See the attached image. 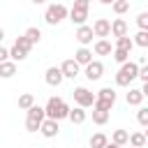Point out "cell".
Returning <instances> with one entry per match:
<instances>
[{
    "label": "cell",
    "mask_w": 148,
    "mask_h": 148,
    "mask_svg": "<svg viewBox=\"0 0 148 148\" xmlns=\"http://www.w3.org/2000/svg\"><path fill=\"white\" fill-rule=\"evenodd\" d=\"M44 109H46V118H51V120H62V118H69V113H72V109L60 97H49Z\"/></svg>",
    "instance_id": "obj_1"
},
{
    "label": "cell",
    "mask_w": 148,
    "mask_h": 148,
    "mask_svg": "<svg viewBox=\"0 0 148 148\" xmlns=\"http://www.w3.org/2000/svg\"><path fill=\"white\" fill-rule=\"evenodd\" d=\"M88 9H90V2L88 0H76L74 7L69 9V21L76 23L79 28L86 25V18H88Z\"/></svg>",
    "instance_id": "obj_3"
},
{
    "label": "cell",
    "mask_w": 148,
    "mask_h": 148,
    "mask_svg": "<svg viewBox=\"0 0 148 148\" xmlns=\"http://www.w3.org/2000/svg\"><path fill=\"white\" fill-rule=\"evenodd\" d=\"M106 146H109L106 134L97 132V134H92V136H90V148H106Z\"/></svg>",
    "instance_id": "obj_21"
},
{
    "label": "cell",
    "mask_w": 148,
    "mask_h": 148,
    "mask_svg": "<svg viewBox=\"0 0 148 148\" xmlns=\"http://www.w3.org/2000/svg\"><path fill=\"white\" fill-rule=\"evenodd\" d=\"M92 51H95L97 56H111L116 49L111 46V42H106V39H97V42H95V46H92Z\"/></svg>",
    "instance_id": "obj_14"
},
{
    "label": "cell",
    "mask_w": 148,
    "mask_h": 148,
    "mask_svg": "<svg viewBox=\"0 0 148 148\" xmlns=\"http://www.w3.org/2000/svg\"><path fill=\"white\" fill-rule=\"evenodd\" d=\"M74 60H76L79 65H86V67H88V65L92 62V51H90V49H86V46H81V49L74 53Z\"/></svg>",
    "instance_id": "obj_15"
},
{
    "label": "cell",
    "mask_w": 148,
    "mask_h": 148,
    "mask_svg": "<svg viewBox=\"0 0 148 148\" xmlns=\"http://www.w3.org/2000/svg\"><path fill=\"white\" fill-rule=\"evenodd\" d=\"M92 37H95L92 25H81V28L76 30V39H79V44H83V46H88V44L92 42Z\"/></svg>",
    "instance_id": "obj_13"
},
{
    "label": "cell",
    "mask_w": 148,
    "mask_h": 148,
    "mask_svg": "<svg viewBox=\"0 0 148 148\" xmlns=\"http://www.w3.org/2000/svg\"><path fill=\"white\" fill-rule=\"evenodd\" d=\"M74 102H76V106H81V109H86V106H95L97 95H92L88 88L79 86V88H74Z\"/></svg>",
    "instance_id": "obj_6"
},
{
    "label": "cell",
    "mask_w": 148,
    "mask_h": 148,
    "mask_svg": "<svg viewBox=\"0 0 148 148\" xmlns=\"http://www.w3.org/2000/svg\"><path fill=\"white\" fill-rule=\"evenodd\" d=\"M139 79H141L143 83H148V65H143V67H141V72H139Z\"/></svg>",
    "instance_id": "obj_34"
},
{
    "label": "cell",
    "mask_w": 148,
    "mask_h": 148,
    "mask_svg": "<svg viewBox=\"0 0 148 148\" xmlns=\"http://www.w3.org/2000/svg\"><path fill=\"white\" fill-rule=\"evenodd\" d=\"M92 30H95V37L104 39V37L111 35V21H109V18H97V21L92 23Z\"/></svg>",
    "instance_id": "obj_7"
},
{
    "label": "cell",
    "mask_w": 148,
    "mask_h": 148,
    "mask_svg": "<svg viewBox=\"0 0 148 148\" xmlns=\"http://www.w3.org/2000/svg\"><path fill=\"white\" fill-rule=\"evenodd\" d=\"M102 74H104V65H102L99 60H92V62L86 67V79H88V81H99Z\"/></svg>",
    "instance_id": "obj_8"
},
{
    "label": "cell",
    "mask_w": 148,
    "mask_h": 148,
    "mask_svg": "<svg viewBox=\"0 0 148 148\" xmlns=\"http://www.w3.org/2000/svg\"><path fill=\"white\" fill-rule=\"evenodd\" d=\"M132 46H134V39H130V37H120V39H116V49L118 51H132Z\"/></svg>",
    "instance_id": "obj_25"
},
{
    "label": "cell",
    "mask_w": 148,
    "mask_h": 148,
    "mask_svg": "<svg viewBox=\"0 0 148 148\" xmlns=\"http://www.w3.org/2000/svg\"><path fill=\"white\" fill-rule=\"evenodd\" d=\"M92 109H97V111H106V113H109V111L113 109V102H106V99H97Z\"/></svg>",
    "instance_id": "obj_32"
},
{
    "label": "cell",
    "mask_w": 148,
    "mask_h": 148,
    "mask_svg": "<svg viewBox=\"0 0 148 148\" xmlns=\"http://www.w3.org/2000/svg\"><path fill=\"white\" fill-rule=\"evenodd\" d=\"M79 62L74 60V58H69V60H65L62 65H60V69H62V74H65V79H76L79 76Z\"/></svg>",
    "instance_id": "obj_9"
},
{
    "label": "cell",
    "mask_w": 148,
    "mask_h": 148,
    "mask_svg": "<svg viewBox=\"0 0 148 148\" xmlns=\"http://www.w3.org/2000/svg\"><path fill=\"white\" fill-rule=\"evenodd\" d=\"M30 49H32V44L21 35V37H16V42H14V46L9 49V53H12V60L14 62H18V60H25L28 58V53H30Z\"/></svg>",
    "instance_id": "obj_5"
},
{
    "label": "cell",
    "mask_w": 148,
    "mask_h": 148,
    "mask_svg": "<svg viewBox=\"0 0 148 148\" xmlns=\"http://www.w3.org/2000/svg\"><path fill=\"white\" fill-rule=\"evenodd\" d=\"M111 35H113L116 39L127 37V21H125V18H113V21H111Z\"/></svg>",
    "instance_id": "obj_12"
},
{
    "label": "cell",
    "mask_w": 148,
    "mask_h": 148,
    "mask_svg": "<svg viewBox=\"0 0 148 148\" xmlns=\"http://www.w3.org/2000/svg\"><path fill=\"white\" fill-rule=\"evenodd\" d=\"M106 148H123V146H116V143H109Z\"/></svg>",
    "instance_id": "obj_36"
},
{
    "label": "cell",
    "mask_w": 148,
    "mask_h": 148,
    "mask_svg": "<svg viewBox=\"0 0 148 148\" xmlns=\"http://www.w3.org/2000/svg\"><path fill=\"white\" fill-rule=\"evenodd\" d=\"M44 79H46V83H49V86H56V88H58V86L62 83L65 74H62V69H60V67H49Z\"/></svg>",
    "instance_id": "obj_10"
},
{
    "label": "cell",
    "mask_w": 148,
    "mask_h": 148,
    "mask_svg": "<svg viewBox=\"0 0 148 148\" xmlns=\"http://www.w3.org/2000/svg\"><path fill=\"white\" fill-rule=\"evenodd\" d=\"M113 60H116V62H120V65H125V62H130V53H127V51H118V49H116V51H113Z\"/></svg>",
    "instance_id": "obj_31"
},
{
    "label": "cell",
    "mask_w": 148,
    "mask_h": 148,
    "mask_svg": "<svg viewBox=\"0 0 148 148\" xmlns=\"http://www.w3.org/2000/svg\"><path fill=\"white\" fill-rule=\"evenodd\" d=\"M46 139H53V136H58V132H60V125H58V120H51V118H46L44 123H42V130H39Z\"/></svg>",
    "instance_id": "obj_11"
},
{
    "label": "cell",
    "mask_w": 148,
    "mask_h": 148,
    "mask_svg": "<svg viewBox=\"0 0 148 148\" xmlns=\"http://www.w3.org/2000/svg\"><path fill=\"white\" fill-rule=\"evenodd\" d=\"M69 120H72L74 125H81V123H86V109H81V106H74V109H72V113H69Z\"/></svg>",
    "instance_id": "obj_23"
},
{
    "label": "cell",
    "mask_w": 148,
    "mask_h": 148,
    "mask_svg": "<svg viewBox=\"0 0 148 148\" xmlns=\"http://www.w3.org/2000/svg\"><path fill=\"white\" fill-rule=\"evenodd\" d=\"M143 134H146V139H148V127H146V132H143Z\"/></svg>",
    "instance_id": "obj_37"
},
{
    "label": "cell",
    "mask_w": 148,
    "mask_h": 148,
    "mask_svg": "<svg viewBox=\"0 0 148 148\" xmlns=\"http://www.w3.org/2000/svg\"><path fill=\"white\" fill-rule=\"evenodd\" d=\"M23 37H25V39H28V42L35 46V44L42 39V30H39V28H28V30L23 32Z\"/></svg>",
    "instance_id": "obj_24"
},
{
    "label": "cell",
    "mask_w": 148,
    "mask_h": 148,
    "mask_svg": "<svg viewBox=\"0 0 148 148\" xmlns=\"http://www.w3.org/2000/svg\"><path fill=\"white\" fill-rule=\"evenodd\" d=\"M67 14H69V9H67L62 2L49 5V7H46V14H44V21H46L49 25H58L62 18H67Z\"/></svg>",
    "instance_id": "obj_4"
},
{
    "label": "cell",
    "mask_w": 148,
    "mask_h": 148,
    "mask_svg": "<svg viewBox=\"0 0 148 148\" xmlns=\"http://www.w3.org/2000/svg\"><path fill=\"white\" fill-rule=\"evenodd\" d=\"M127 104L130 106H139L141 102H143V92H141V88H130V92H127Z\"/></svg>",
    "instance_id": "obj_16"
},
{
    "label": "cell",
    "mask_w": 148,
    "mask_h": 148,
    "mask_svg": "<svg viewBox=\"0 0 148 148\" xmlns=\"http://www.w3.org/2000/svg\"><path fill=\"white\" fill-rule=\"evenodd\" d=\"M28 118H30V120H37V123H44V120H46V109L35 104V106L28 111Z\"/></svg>",
    "instance_id": "obj_19"
},
{
    "label": "cell",
    "mask_w": 148,
    "mask_h": 148,
    "mask_svg": "<svg viewBox=\"0 0 148 148\" xmlns=\"http://www.w3.org/2000/svg\"><path fill=\"white\" fill-rule=\"evenodd\" d=\"M134 44L141 46V49H146V46H148V32H146V30H139V32L134 35Z\"/></svg>",
    "instance_id": "obj_28"
},
{
    "label": "cell",
    "mask_w": 148,
    "mask_h": 148,
    "mask_svg": "<svg viewBox=\"0 0 148 148\" xmlns=\"http://www.w3.org/2000/svg\"><path fill=\"white\" fill-rule=\"evenodd\" d=\"M139 72H141V67L136 62H132V60L120 65V69L116 74V86H130L134 79H139Z\"/></svg>",
    "instance_id": "obj_2"
},
{
    "label": "cell",
    "mask_w": 148,
    "mask_h": 148,
    "mask_svg": "<svg viewBox=\"0 0 148 148\" xmlns=\"http://www.w3.org/2000/svg\"><path fill=\"white\" fill-rule=\"evenodd\" d=\"M146 141H148V139H146L143 132H132V134H130V146H132V148H143Z\"/></svg>",
    "instance_id": "obj_20"
},
{
    "label": "cell",
    "mask_w": 148,
    "mask_h": 148,
    "mask_svg": "<svg viewBox=\"0 0 148 148\" xmlns=\"http://www.w3.org/2000/svg\"><path fill=\"white\" fill-rule=\"evenodd\" d=\"M136 25H139V30H146L148 32V12H141L136 16Z\"/></svg>",
    "instance_id": "obj_33"
},
{
    "label": "cell",
    "mask_w": 148,
    "mask_h": 148,
    "mask_svg": "<svg viewBox=\"0 0 148 148\" xmlns=\"http://www.w3.org/2000/svg\"><path fill=\"white\" fill-rule=\"evenodd\" d=\"M106 120H109V113H106V111L92 109V123H95V125H106Z\"/></svg>",
    "instance_id": "obj_27"
},
{
    "label": "cell",
    "mask_w": 148,
    "mask_h": 148,
    "mask_svg": "<svg viewBox=\"0 0 148 148\" xmlns=\"http://www.w3.org/2000/svg\"><path fill=\"white\" fill-rule=\"evenodd\" d=\"M111 9H113L116 14H125V12L130 9V2H127V0H116V2L111 5Z\"/></svg>",
    "instance_id": "obj_29"
},
{
    "label": "cell",
    "mask_w": 148,
    "mask_h": 148,
    "mask_svg": "<svg viewBox=\"0 0 148 148\" xmlns=\"http://www.w3.org/2000/svg\"><path fill=\"white\" fill-rule=\"evenodd\" d=\"M130 148H132V146H130Z\"/></svg>",
    "instance_id": "obj_38"
},
{
    "label": "cell",
    "mask_w": 148,
    "mask_h": 148,
    "mask_svg": "<svg viewBox=\"0 0 148 148\" xmlns=\"http://www.w3.org/2000/svg\"><path fill=\"white\" fill-rule=\"evenodd\" d=\"M35 106V97L30 95V92H23L21 97H18V109H23V111H30Z\"/></svg>",
    "instance_id": "obj_22"
},
{
    "label": "cell",
    "mask_w": 148,
    "mask_h": 148,
    "mask_svg": "<svg viewBox=\"0 0 148 148\" xmlns=\"http://www.w3.org/2000/svg\"><path fill=\"white\" fill-rule=\"evenodd\" d=\"M97 99H106V102H113L116 104V90L113 88H102L97 92Z\"/></svg>",
    "instance_id": "obj_26"
},
{
    "label": "cell",
    "mask_w": 148,
    "mask_h": 148,
    "mask_svg": "<svg viewBox=\"0 0 148 148\" xmlns=\"http://www.w3.org/2000/svg\"><path fill=\"white\" fill-rule=\"evenodd\" d=\"M14 74H16V62H14V60L0 62V76H2V79H12Z\"/></svg>",
    "instance_id": "obj_18"
},
{
    "label": "cell",
    "mask_w": 148,
    "mask_h": 148,
    "mask_svg": "<svg viewBox=\"0 0 148 148\" xmlns=\"http://www.w3.org/2000/svg\"><path fill=\"white\" fill-rule=\"evenodd\" d=\"M136 120H139V125L148 127V106H141V109L136 111Z\"/></svg>",
    "instance_id": "obj_30"
},
{
    "label": "cell",
    "mask_w": 148,
    "mask_h": 148,
    "mask_svg": "<svg viewBox=\"0 0 148 148\" xmlns=\"http://www.w3.org/2000/svg\"><path fill=\"white\" fill-rule=\"evenodd\" d=\"M141 92H143V97H148V83H143V88H141Z\"/></svg>",
    "instance_id": "obj_35"
},
{
    "label": "cell",
    "mask_w": 148,
    "mask_h": 148,
    "mask_svg": "<svg viewBox=\"0 0 148 148\" xmlns=\"http://www.w3.org/2000/svg\"><path fill=\"white\" fill-rule=\"evenodd\" d=\"M111 143H116V146H127L130 143V132L127 130H116L113 132V136H111Z\"/></svg>",
    "instance_id": "obj_17"
}]
</instances>
